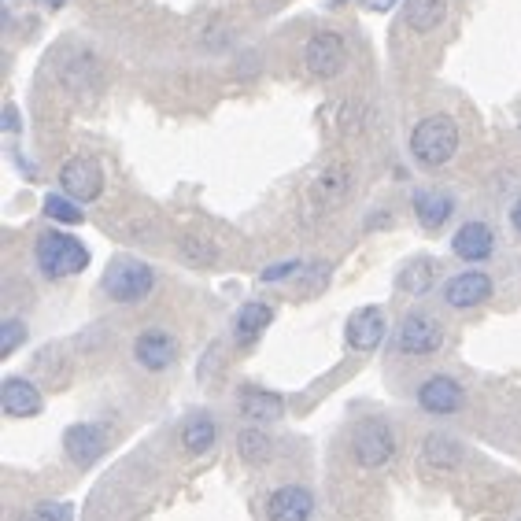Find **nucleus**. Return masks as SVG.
<instances>
[{"mask_svg":"<svg viewBox=\"0 0 521 521\" xmlns=\"http://www.w3.org/2000/svg\"><path fill=\"white\" fill-rule=\"evenodd\" d=\"M451 252L459 255L462 263H485L488 255L496 252V233L488 222H462L451 237Z\"/></svg>","mask_w":521,"mask_h":521,"instance_id":"17","label":"nucleus"},{"mask_svg":"<svg viewBox=\"0 0 521 521\" xmlns=\"http://www.w3.org/2000/svg\"><path fill=\"white\" fill-rule=\"evenodd\" d=\"M89 78H97V60H93V56H78V63H71V67L63 71V82L67 85L89 89Z\"/></svg>","mask_w":521,"mask_h":521,"instance_id":"28","label":"nucleus"},{"mask_svg":"<svg viewBox=\"0 0 521 521\" xmlns=\"http://www.w3.org/2000/svg\"><path fill=\"white\" fill-rule=\"evenodd\" d=\"M270 322H274V303L248 300L241 311L233 315V340H237L241 348H252L255 340H259L270 329Z\"/></svg>","mask_w":521,"mask_h":521,"instance_id":"19","label":"nucleus"},{"mask_svg":"<svg viewBox=\"0 0 521 521\" xmlns=\"http://www.w3.org/2000/svg\"><path fill=\"white\" fill-rule=\"evenodd\" d=\"M34 514L41 521H74V507H71V503H37Z\"/></svg>","mask_w":521,"mask_h":521,"instance_id":"31","label":"nucleus"},{"mask_svg":"<svg viewBox=\"0 0 521 521\" xmlns=\"http://www.w3.org/2000/svg\"><path fill=\"white\" fill-rule=\"evenodd\" d=\"M0 407L8 418H37L45 411V396L30 377H4L0 385Z\"/></svg>","mask_w":521,"mask_h":521,"instance_id":"15","label":"nucleus"},{"mask_svg":"<svg viewBox=\"0 0 521 521\" xmlns=\"http://www.w3.org/2000/svg\"><path fill=\"white\" fill-rule=\"evenodd\" d=\"M15 521H41V518H37L34 510H30V514H19V518H15Z\"/></svg>","mask_w":521,"mask_h":521,"instance_id":"36","label":"nucleus"},{"mask_svg":"<svg viewBox=\"0 0 521 521\" xmlns=\"http://www.w3.org/2000/svg\"><path fill=\"white\" fill-rule=\"evenodd\" d=\"M488 296H492V278L485 270H462L444 281V303L455 311H473V307L488 303Z\"/></svg>","mask_w":521,"mask_h":521,"instance_id":"14","label":"nucleus"},{"mask_svg":"<svg viewBox=\"0 0 521 521\" xmlns=\"http://www.w3.org/2000/svg\"><path fill=\"white\" fill-rule=\"evenodd\" d=\"M352 185H355V174L348 163H329V167L315 178V185H311V196H315L322 207H333V204H340V200H348Z\"/></svg>","mask_w":521,"mask_h":521,"instance_id":"20","label":"nucleus"},{"mask_svg":"<svg viewBox=\"0 0 521 521\" xmlns=\"http://www.w3.org/2000/svg\"><path fill=\"white\" fill-rule=\"evenodd\" d=\"M41 4H45V8H52V12H60L67 0H41Z\"/></svg>","mask_w":521,"mask_h":521,"instance_id":"35","label":"nucleus"},{"mask_svg":"<svg viewBox=\"0 0 521 521\" xmlns=\"http://www.w3.org/2000/svg\"><path fill=\"white\" fill-rule=\"evenodd\" d=\"M41 211H45V219L56 222V226H82L85 222L82 204L71 200L67 193H49L45 196V204H41Z\"/></svg>","mask_w":521,"mask_h":521,"instance_id":"25","label":"nucleus"},{"mask_svg":"<svg viewBox=\"0 0 521 521\" xmlns=\"http://www.w3.org/2000/svg\"><path fill=\"white\" fill-rule=\"evenodd\" d=\"M237 455L248 466H267L274 459V433H267L263 425H244L237 433Z\"/></svg>","mask_w":521,"mask_h":521,"instance_id":"23","label":"nucleus"},{"mask_svg":"<svg viewBox=\"0 0 521 521\" xmlns=\"http://www.w3.org/2000/svg\"><path fill=\"white\" fill-rule=\"evenodd\" d=\"M422 462H429L433 470H459L466 462V448L451 433H429L422 440Z\"/></svg>","mask_w":521,"mask_h":521,"instance_id":"21","label":"nucleus"},{"mask_svg":"<svg viewBox=\"0 0 521 521\" xmlns=\"http://www.w3.org/2000/svg\"><path fill=\"white\" fill-rule=\"evenodd\" d=\"M407 148H411L418 167L440 170L459 152V122L451 119V115H429V119H422L411 130Z\"/></svg>","mask_w":521,"mask_h":521,"instance_id":"1","label":"nucleus"},{"mask_svg":"<svg viewBox=\"0 0 521 521\" xmlns=\"http://www.w3.org/2000/svg\"><path fill=\"white\" fill-rule=\"evenodd\" d=\"M300 274H307V263H303V259H289V263H274V267H267V270H263V274H259V278L270 281V285H274V281L300 278Z\"/></svg>","mask_w":521,"mask_h":521,"instance_id":"29","label":"nucleus"},{"mask_svg":"<svg viewBox=\"0 0 521 521\" xmlns=\"http://www.w3.org/2000/svg\"><path fill=\"white\" fill-rule=\"evenodd\" d=\"M414 219L422 222V230H440L455 215V196L448 189H414L411 196Z\"/></svg>","mask_w":521,"mask_h":521,"instance_id":"18","label":"nucleus"},{"mask_svg":"<svg viewBox=\"0 0 521 521\" xmlns=\"http://www.w3.org/2000/svg\"><path fill=\"white\" fill-rule=\"evenodd\" d=\"M418 407L425 414H433V418H451V414H459L466 407V392L462 385L455 381L451 374H433L425 377L422 385H418Z\"/></svg>","mask_w":521,"mask_h":521,"instance_id":"11","label":"nucleus"},{"mask_svg":"<svg viewBox=\"0 0 521 521\" xmlns=\"http://www.w3.org/2000/svg\"><path fill=\"white\" fill-rule=\"evenodd\" d=\"M34 263L49 281L74 278L89 267V248L63 230H45L34 244Z\"/></svg>","mask_w":521,"mask_h":521,"instance_id":"2","label":"nucleus"},{"mask_svg":"<svg viewBox=\"0 0 521 521\" xmlns=\"http://www.w3.org/2000/svg\"><path fill=\"white\" fill-rule=\"evenodd\" d=\"M267 521H311L315 518V492L303 485H281L267 496Z\"/></svg>","mask_w":521,"mask_h":521,"instance_id":"13","label":"nucleus"},{"mask_svg":"<svg viewBox=\"0 0 521 521\" xmlns=\"http://www.w3.org/2000/svg\"><path fill=\"white\" fill-rule=\"evenodd\" d=\"M237 411L248 425H274L285 418V396L274 392V388H259V385H244L237 392Z\"/></svg>","mask_w":521,"mask_h":521,"instance_id":"12","label":"nucleus"},{"mask_svg":"<svg viewBox=\"0 0 521 521\" xmlns=\"http://www.w3.org/2000/svg\"><path fill=\"white\" fill-rule=\"evenodd\" d=\"M448 15V0H407V26L414 34H433Z\"/></svg>","mask_w":521,"mask_h":521,"instance_id":"24","label":"nucleus"},{"mask_svg":"<svg viewBox=\"0 0 521 521\" xmlns=\"http://www.w3.org/2000/svg\"><path fill=\"white\" fill-rule=\"evenodd\" d=\"M219 433L222 425L219 418L211 411H196L189 414L182 422V429H178V440H182V451L185 455H193V459H200V455H207V451H215V444H219Z\"/></svg>","mask_w":521,"mask_h":521,"instance_id":"16","label":"nucleus"},{"mask_svg":"<svg viewBox=\"0 0 521 521\" xmlns=\"http://www.w3.org/2000/svg\"><path fill=\"white\" fill-rule=\"evenodd\" d=\"M104 296L115 303H141L156 292V270L148 267L145 259H134V255H115L104 270Z\"/></svg>","mask_w":521,"mask_h":521,"instance_id":"3","label":"nucleus"},{"mask_svg":"<svg viewBox=\"0 0 521 521\" xmlns=\"http://www.w3.org/2000/svg\"><path fill=\"white\" fill-rule=\"evenodd\" d=\"M437 285V263L429 255H414L411 263H403L396 274V289L403 296H425V292Z\"/></svg>","mask_w":521,"mask_h":521,"instance_id":"22","label":"nucleus"},{"mask_svg":"<svg viewBox=\"0 0 521 521\" xmlns=\"http://www.w3.org/2000/svg\"><path fill=\"white\" fill-rule=\"evenodd\" d=\"M4 134H19V111H15V104H8L4 108Z\"/></svg>","mask_w":521,"mask_h":521,"instance_id":"32","label":"nucleus"},{"mask_svg":"<svg viewBox=\"0 0 521 521\" xmlns=\"http://www.w3.org/2000/svg\"><path fill=\"white\" fill-rule=\"evenodd\" d=\"M518 521H521V518H518Z\"/></svg>","mask_w":521,"mask_h":521,"instance_id":"38","label":"nucleus"},{"mask_svg":"<svg viewBox=\"0 0 521 521\" xmlns=\"http://www.w3.org/2000/svg\"><path fill=\"white\" fill-rule=\"evenodd\" d=\"M63 455L78 466L89 470L93 462H100L108 455V429L100 422H74L63 429Z\"/></svg>","mask_w":521,"mask_h":521,"instance_id":"6","label":"nucleus"},{"mask_svg":"<svg viewBox=\"0 0 521 521\" xmlns=\"http://www.w3.org/2000/svg\"><path fill=\"white\" fill-rule=\"evenodd\" d=\"M363 4H366V12H388L396 0H363Z\"/></svg>","mask_w":521,"mask_h":521,"instance_id":"33","label":"nucleus"},{"mask_svg":"<svg viewBox=\"0 0 521 521\" xmlns=\"http://www.w3.org/2000/svg\"><path fill=\"white\" fill-rule=\"evenodd\" d=\"M363 119H366L363 100H348L344 111H340V126H344L348 134H359V130H363Z\"/></svg>","mask_w":521,"mask_h":521,"instance_id":"30","label":"nucleus"},{"mask_svg":"<svg viewBox=\"0 0 521 521\" xmlns=\"http://www.w3.org/2000/svg\"><path fill=\"white\" fill-rule=\"evenodd\" d=\"M60 189L78 204H93L104 193V170L93 156H74L60 167Z\"/></svg>","mask_w":521,"mask_h":521,"instance_id":"9","label":"nucleus"},{"mask_svg":"<svg viewBox=\"0 0 521 521\" xmlns=\"http://www.w3.org/2000/svg\"><path fill=\"white\" fill-rule=\"evenodd\" d=\"M388 337V318L385 311L377 307V303H366L359 307L352 318H348V326H344V344L359 355H370L377 352Z\"/></svg>","mask_w":521,"mask_h":521,"instance_id":"10","label":"nucleus"},{"mask_svg":"<svg viewBox=\"0 0 521 521\" xmlns=\"http://www.w3.org/2000/svg\"><path fill=\"white\" fill-rule=\"evenodd\" d=\"M396 433H392V425L385 418H366V422L355 425L352 433V455L355 462L363 466V470H381L388 462L396 459Z\"/></svg>","mask_w":521,"mask_h":521,"instance_id":"5","label":"nucleus"},{"mask_svg":"<svg viewBox=\"0 0 521 521\" xmlns=\"http://www.w3.org/2000/svg\"><path fill=\"white\" fill-rule=\"evenodd\" d=\"M510 226H514V230L521 233V196L514 200V207H510Z\"/></svg>","mask_w":521,"mask_h":521,"instance_id":"34","label":"nucleus"},{"mask_svg":"<svg viewBox=\"0 0 521 521\" xmlns=\"http://www.w3.org/2000/svg\"><path fill=\"white\" fill-rule=\"evenodd\" d=\"M178 355H182V344H178V337L167 333V329L152 326V329H141L134 337V359L148 374L170 370V366L178 363Z\"/></svg>","mask_w":521,"mask_h":521,"instance_id":"7","label":"nucleus"},{"mask_svg":"<svg viewBox=\"0 0 521 521\" xmlns=\"http://www.w3.org/2000/svg\"><path fill=\"white\" fill-rule=\"evenodd\" d=\"M303 63L315 78H337L348 67V45L337 30H318L311 34L307 49H303Z\"/></svg>","mask_w":521,"mask_h":521,"instance_id":"8","label":"nucleus"},{"mask_svg":"<svg viewBox=\"0 0 521 521\" xmlns=\"http://www.w3.org/2000/svg\"><path fill=\"white\" fill-rule=\"evenodd\" d=\"M26 344V326L23 318L8 315L4 322H0V359H12L19 348Z\"/></svg>","mask_w":521,"mask_h":521,"instance_id":"27","label":"nucleus"},{"mask_svg":"<svg viewBox=\"0 0 521 521\" xmlns=\"http://www.w3.org/2000/svg\"><path fill=\"white\" fill-rule=\"evenodd\" d=\"M178 255H182L189 267H211L219 259V248L207 241V237H196V233H185L178 241Z\"/></svg>","mask_w":521,"mask_h":521,"instance_id":"26","label":"nucleus"},{"mask_svg":"<svg viewBox=\"0 0 521 521\" xmlns=\"http://www.w3.org/2000/svg\"><path fill=\"white\" fill-rule=\"evenodd\" d=\"M329 4H333V8H337V4H344V0H329Z\"/></svg>","mask_w":521,"mask_h":521,"instance_id":"37","label":"nucleus"},{"mask_svg":"<svg viewBox=\"0 0 521 521\" xmlns=\"http://www.w3.org/2000/svg\"><path fill=\"white\" fill-rule=\"evenodd\" d=\"M444 326L429 311H411L403 318L396 337H392V348L396 355H407V359H425V355H437L444 348Z\"/></svg>","mask_w":521,"mask_h":521,"instance_id":"4","label":"nucleus"}]
</instances>
